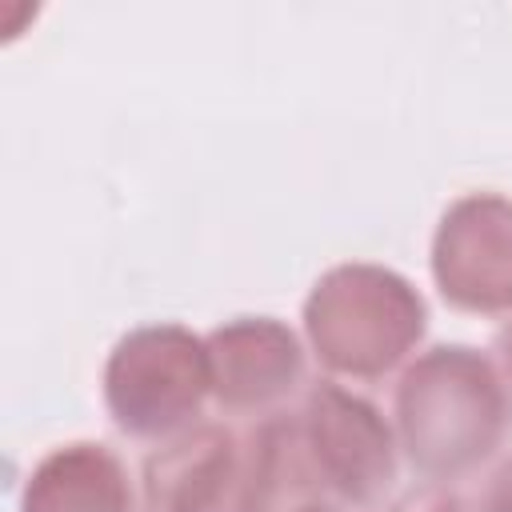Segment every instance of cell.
I'll use <instances>...</instances> for the list:
<instances>
[{"instance_id": "6da1fadb", "label": "cell", "mask_w": 512, "mask_h": 512, "mask_svg": "<svg viewBox=\"0 0 512 512\" xmlns=\"http://www.w3.org/2000/svg\"><path fill=\"white\" fill-rule=\"evenodd\" d=\"M512 428V396L472 344L420 352L396 384V444L432 484L460 480L496 456Z\"/></svg>"}, {"instance_id": "7a4b0ae2", "label": "cell", "mask_w": 512, "mask_h": 512, "mask_svg": "<svg viewBox=\"0 0 512 512\" xmlns=\"http://www.w3.org/2000/svg\"><path fill=\"white\" fill-rule=\"evenodd\" d=\"M424 296L384 264H336L304 300V332L332 376L380 380L424 336Z\"/></svg>"}, {"instance_id": "3957f363", "label": "cell", "mask_w": 512, "mask_h": 512, "mask_svg": "<svg viewBox=\"0 0 512 512\" xmlns=\"http://www.w3.org/2000/svg\"><path fill=\"white\" fill-rule=\"evenodd\" d=\"M208 392V348L180 324L132 328L104 368L108 416L132 440H168L192 428Z\"/></svg>"}, {"instance_id": "277c9868", "label": "cell", "mask_w": 512, "mask_h": 512, "mask_svg": "<svg viewBox=\"0 0 512 512\" xmlns=\"http://www.w3.org/2000/svg\"><path fill=\"white\" fill-rule=\"evenodd\" d=\"M328 500L344 512L376 508L396 480V436L380 408L344 384H308L296 408Z\"/></svg>"}, {"instance_id": "5b68a950", "label": "cell", "mask_w": 512, "mask_h": 512, "mask_svg": "<svg viewBox=\"0 0 512 512\" xmlns=\"http://www.w3.org/2000/svg\"><path fill=\"white\" fill-rule=\"evenodd\" d=\"M432 276L440 296L460 312H512V200L496 192L460 196L440 216Z\"/></svg>"}, {"instance_id": "8992f818", "label": "cell", "mask_w": 512, "mask_h": 512, "mask_svg": "<svg viewBox=\"0 0 512 512\" xmlns=\"http://www.w3.org/2000/svg\"><path fill=\"white\" fill-rule=\"evenodd\" d=\"M212 396L224 412L272 416L304 384V348L272 316H240L204 336Z\"/></svg>"}, {"instance_id": "52a82bcc", "label": "cell", "mask_w": 512, "mask_h": 512, "mask_svg": "<svg viewBox=\"0 0 512 512\" xmlns=\"http://www.w3.org/2000/svg\"><path fill=\"white\" fill-rule=\"evenodd\" d=\"M240 488V436L224 424H192L144 460L140 512H232Z\"/></svg>"}, {"instance_id": "ba28073f", "label": "cell", "mask_w": 512, "mask_h": 512, "mask_svg": "<svg viewBox=\"0 0 512 512\" xmlns=\"http://www.w3.org/2000/svg\"><path fill=\"white\" fill-rule=\"evenodd\" d=\"M332 504L308 456L296 412L260 416L240 440V488L232 512H312Z\"/></svg>"}, {"instance_id": "9c48e42d", "label": "cell", "mask_w": 512, "mask_h": 512, "mask_svg": "<svg viewBox=\"0 0 512 512\" xmlns=\"http://www.w3.org/2000/svg\"><path fill=\"white\" fill-rule=\"evenodd\" d=\"M20 512H136L132 484L108 444L76 440L52 448L24 484Z\"/></svg>"}, {"instance_id": "30bf717a", "label": "cell", "mask_w": 512, "mask_h": 512, "mask_svg": "<svg viewBox=\"0 0 512 512\" xmlns=\"http://www.w3.org/2000/svg\"><path fill=\"white\" fill-rule=\"evenodd\" d=\"M468 512H512V452L492 464V472L480 480Z\"/></svg>"}, {"instance_id": "8fae6325", "label": "cell", "mask_w": 512, "mask_h": 512, "mask_svg": "<svg viewBox=\"0 0 512 512\" xmlns=\"http://www.w3.org/2000/svg\"><path fill=\"white\" fill-rule=\"evenodd\" d=\"M388 512H468V504L448 488V484H420L412 492H404Z\"/></svg>"}, {"instance_id": "7c38bea8", "label": "cell", "mask_w": 512, "mask_h": 512, "mask_svg": "<svg viewBox=\"0 0 512 512\" xmlns=\"http://www.w3.org/2000/svg\"><path fill=\"white\" fill-rule=\"evenodd\" d=\"M492 352H496V372H500V380H504V388H508V396H512V320L492 336Z\"/></svg>"}, {"instance_id": "4fadbf2b", "label": "cell", "mask_w": 512, "mask_h": 512, "mask_svg": "<svg viewBox=\"0 0 512 512\" xmlns=\"http://www.w3.org/2000/svg\"><path fill=\"white\" fill-rule=\"evenodd\" d=\"M312 512H344V508H336V504H324V508H312Z\"/></svg>"}]
</instances>
